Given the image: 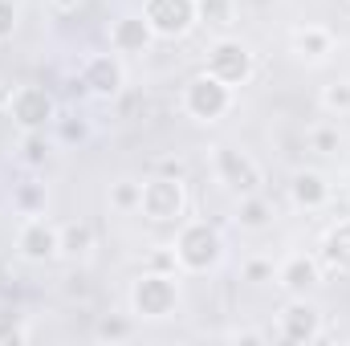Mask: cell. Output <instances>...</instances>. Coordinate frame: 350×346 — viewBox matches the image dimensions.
Listing matches in <instances>:
<instances>
[{"label": "cell", "mask_w": 350, "mask_h": 346, "mask_svg": "<svg viewBox=\"0 0 350 346\" xmlns=\"http://www.w3.org/2000/svg\"><path fill=\"white\" fill-rule=\"evenodd\" d=\"M12 245H16V257L25 265H53V261H62V224H53L45 212L21 216Z\"/></svg>", "instance_id": "cell-8"}, {"label": "cell", "mask_w": 350, "mask_h": 346, "mask_svg": "<svg viewBox=\"0 0 350 346\" xmlns=\"http://www.w3.org/2000/svg\"><path fill=\"white\" fill-rule=\"evenodd\" d=\"M53 135H57V143H62V147H74V143H86L94 131H90L86 118H62V114H57Z\"/></svg>", "instance_id": "cell-25"}, {"label": "cell", "mask_w": 350, "mask_h": 346, "mask_svg": "<svg viewBox=\"0 0 350 346\" xmlns=\"http://www.w3.org/2000/svg\"><path fill=\"white\" fill-rule=\"evenodd\" d=\"M4 110H8V118L16 122L21 135H25V131H53V122H57V114H62L53 90L37 86V82H21V86L8 90Z\"/></svg>", "instance_id": "cell-4"}, {"label": "cell", "mask_w": 350, "mask_h": 346, "mask_svg": "<svg viewBox=\"0 0 350 346\" xmlns=\"http://www.w3.org/2000/svg\"><path fill=\"white\" fill-rule=\"evenodd\" d=\"M143 16L159 41H183L200 25V0H143Z\"/></svg>", "instance_id": "cell-11"}, {"label": "cell", "mask_w": 350, "mask_h": 346, "mask_svg": "<svg viewBox=\"0 0 350 346\" xmlns=\"http://www.w3.org/2000/svg\"><path fill=\"white\" fill-rule=\"evenodd\" d=\"M285 196H289V204H293L297 212H322V208L334 200V187H330L326 172H318V168H301V172L289 175Z\"/></svg>", "instance_id": "cell-15"}, {"label": "cell", "mask_w": 350, "mask_h": 346, "mask_svg": "<svg viewBox=\"0 0 350 346\" xmlns=\"http://www.w3.org/2000/svg\"><path fill=\"white\" fill-rule=\"evenodd\" d=\"M289 53L306 66H322L338 53V37L330 25H318V21H306L289 33Z\"/></svg>", "instance_id": "cell-14"}, {"label": "cell", "mask_w": 350, "mask_h": 346, "mask_svg": "<svg viewBox=\"0 0 350 346\" xmlns=\"http://www.w3.org/2000/svg\"><path fill=\"white\" fill-rule=\"evenodd\" d=\"M224 232L212 224V220H179V232H175L172 241V253H175V265H179V273H212V269H220V261H224Z\"/></svg>", "instance_id": "cell-1"}, {"label": "cell", "mask_w": 350, "mask_h": 346, "mask_svg": "<svg viewBox=\"0 0 350 346\" xmlns=\"http://www.w3.org/2000/svg\"><path fill=\"white\" fill-rule=\"evenodd\" d=\"M33 338V330L21 322V318H12V314H0V346H25Z\"/></svg>", "instance_id": "cell-26"}, {"label": "cell", "mask_w": 350, "mask_h": 346, "mask_svg": "<svg viewBox=\"0 0 350 346\" xmlns=\"http://www.w3.org/2000/svg\"><path fill=\"white\" fill-rule=\"evenodd\" d=\"M318 106H322L330 118H350V78L326 82V86L318 90Z\"/></svg>", "instance_id": "cell-20"}, {"label": "cell", "mask_w": 350, "mask_h": 346, "mask_svg": "<svg viewBox=\"0 0 350 346\" xmlns=\"http://www.w3.org/2000/svg\"><path fill=\"white\" fill-rule=\"evenodd\" d=\"M204 70H208V74H216L224 86L241 90V86H249V82H253V74H257V53H253V45H249V41H241V37H216V41H212V49H208Z\"/></svg>", "instance_id": "cell-7"}, {"label": "cell", "mask_w": 350, "mask_h": 346, "mask_svg": "<svg viewBox=\"0 0 350 346\" xmlns=\"http://www.w3.org/2000/svg\"><path fill=\"white\" fill-rule=\"evenodd\" d=\"M232 106H237V90L224 86L216 74H208V70H200V74H191L183 90H179V110L191 118V122H204V127H212V122H220L224 114H232Z\"/></svg>", "instance_id": "cell-3"}, {"label": "cell", "mask_w": 350, "mask_h": 346, "mask_svg": "<svg viewBox=\"0 0 350 346\" xmlns=\"http://www.w3.org/2000/svg\"><path fill=\"white\" fill-rule=\"evenodd\" d=\"M228 338L232 343H269V334H261V330H228Z\"/></svg>", "instance_id": "cell-29"}, {"label": "cell", "mask_w": 350, "mask_h": 346, "mask_svg": "<svg viewBox=\"0 0 350 346\" xmlns=\"http://www.w3.org/2000/svg\"><path fill=\"white\" fill-rule=\"evenodd\" d=\"M78 86L94 102H118L126 94V62H122V53H114V49L86 53L78 62Z\"/></svg>", "instance_id": "cell-5"}, {"label": "cell", "mask_w": 350, "mask_h": 346, "mask_svg": "<svg viewBox=\"0 0 350 346\" xmlns=\"http://www.w3.org/2000/svg\"><path fill=\"white\" fill-rule=\"evenodd\" d=\"M306 143H310V151H318V155H338L342 135H338V127L318 122V127H310V131H306Z\"/></svg>", "instance_id": "cell-24"}, {"label": "cell", "mask_w": 350, "mask_h": 346, "mask_svg": "<svg viewBox=\"0 0 350 346\" xmlns=\"http://www.w3.org/2000/svg\"><path fill=\"white\" fill-rule=\"evenodd\" d=\"M94 338L98 343H131L135 338V322L126 314H102L98 326H94Z\"/></svg>", "instance_id": "cell-22"}, {"label": "cell", "mask_w": 350, "mask_h": 346, "mask_svg": "<svg viewBox=\"0 0 350 346\" xmlns=\"http://www.w3.org/2000/svg\"><path fill=\"white\" fill-rule=\"evenodd\" d=\"M49 208V183L41 179H25L12 187V212L16 216H41Z\"/></svg>", "instance_id": "cell-19"}, {"label": "cell", "mask_w": 350, "mask_h": 346, "mask_svg": "<svg viewBox=\"0 0 350 346\" xmlns=\"http://www.w3.org/2000/svg\"><path fill=\"white\" fill-rule=\"evenodd\" d=\"M326 334V318H322V306L310 302V297H289L277 314V338L289 346H314Z\"/></svg>", "instance_id": "cell-10"}, {"label": "cell", "mask_w": 350, "mask_h": 346, "mask_svg": "<svg viewBox=\"0 0 350 346\" xmlns=\"http://www.w3.org/2000/svg\"><path fill=\"white\" fill-rule=\"evenodd\" d=\"M16 25H21V12L12 0H0V45L16 37Z\"/></svg>", "instance_id": "cell-28"}, {"label": "cell", "mask_w": 350, "mask_h": 346, "mask_svg": "<svg viewBox=\"0 0 350 346\" xmlns=\"http://www.w3.org/2000/svg\"><path fill=\"white\" fill-rule=\"evenodd\" d=\"M49 155H53V143L45 139V131H25L21 135V163L25 168H45Z\"/></svg>", "instance_id": "cell-23"}, {"label": "cell", "mask_w": 350, "mask_h": 346, "mask_svg": "<svg viewBox=\"0 0 350 346\" xmlns=\"http://www.w3.org/2000/svg\"><path fill=\"white\" fill-rule=\"evenodd\" d=\"M106 200H110V208H114V212H122V216L139 212V200H143V179H114Z\"/></svg>", "instance_id": "cell-21"}, {"label": "cell", "mask_w": 350, "mask_h": 346, "mask_svg": "<svg viewBox=\"0 0 350 346\" xmlns=\"http://www.w3.org/2000/svg\"><path fill=\"white\" fill-rule=\"evenodd\" d=\"M241 277H245V281H253V285H269V281L277 277V265H273V261H265V257H249V261H245V269H241Z\"/></svg>", "instance_id": "cell-27"}, {"label": "cell", "mask_w": 350, "mask_h": 346, "mask_svg": "<svg viewBox=\"0 0 350 346\" xmlns=\"http://www.w3.org/2000/svg\"><path fill=\"white\" fill-rule=\"evenodd\" d=\"M273 204L265 191H249V196H237V208H232V224H241L245 232H265L273 224Z\"/></svg>", "instance_id": "cell-17"}, {"label": "cell", "mask_w": 350, "mask_h": 346, "mask_svg": "<svg viewBox=\"0 0 350 346\" xmlns=\"http://www.w3.org/2000/svg\"><path fill=\"white\" fill-rule=\"evenodd\" d=\"M212 175H216V183H220L228 196L261 191V163H257L249 151H241V147L216 143V147H212Z\"/></svg>", "instance_id": "cell-9"}, {"label": "cell", "mask_w": 350, "mask_h": 346, "mask_svg": "<svg viewBox=\"0 0 350 346\" xmlns=\"http://www.w3.org/2000/svg\"><path fill=\"white\" fill-rule=\"evenodd\" d=\"M159 172H163V175H183V163H179V159H163V163H159Z\"/></svg>", "instance_id": "cell-31"}, {"label": "cell", "mask_w": 350, "mask_h": 346, "mask_svg": "<svg viewBox=\"0 0 350 346\" xmlns=\"http://www.w3.org/2000/svg\"><path fill=\"white\" fill-rule=\"evenodd\" d=\"M98 249V232L90 220H66L62 224V261H74V265H86Z\"/></svg>", "instance_id": "cell-16"}, {"label": "cell", "mask_w": 350, "mask_h": 346, "mask_svg": "<svg viewBox=\"0 0 350 346\" xmlns=\"http://www.w3.org/2000/svg\"><path fill=\"white\" fill-rule=\"evenodd\" d=\"M139 212H143V220H151V224H179V220L187 216V183H183V175L155 172L151 179H143Z\"/></svg>", "instance_id": "cell-6"}, {"label": "cell", "mask_w": 350, "mask_h": 346, "mask_svg": "<svg viewBox=\"0 0 350 346\" xmlns=\"http://www.w3.org/2000/svg\"><path fill=\"white\" fill-rule=\"evenodd\" d=\"M318 257L330 273H350V220H338V224L326 228Z\"/></svg>", "instance_id": "cell-18"}, {"label": "cell", "mask_w": 350, "mask_h": 346, "mask_svg": "<svg viewBox=\"0 0 350 346\" xmlns=\"http://www.w3.org/2000/svg\"><path fill=\"white\" fill-rule=\"evenodd\" d=\"M131 318H143V322H163L172 318L183 302V289H179V273H167V269H143L135 281H131Z\"/></svg>", "instance_id": "cell-2"}, {"label": "cell", "mask_w": 350, "mask_h": 346, "mask_svg": "<svg viewBox=\"0 0 350 346\" xmlns=\"http://www.w3.org/2000/svg\"><path fill=\"white\" fill-rule=\"evenodd\" d=\"M106 37H110V49L122 53V57H143V53H151V45L159 41L143 12H122V16H114L110 29H106Z\"/></svg>", "instance_id": "cell-12"}, {"label": "cell", "mask_w": 350, "mask_h": 346, "mask_svg": "<svg viewBox=\"0 0 350 346\" xmlns=\"http://www.w3.org/2000/svg\"><path fill=\"white\" fill-rule=\"evenodd\" d=\"M322 273H326V265L322 257H314V253H289V257L277 265V285L289 293V297H310L318 285H322Z\"/></svg>", "instance_id": "cell-13"}, {"label": "cell", "mask_w": 350, "mask_h": 346, "mask_svg": "<svg viewBox=\"0 0 350 346\" xmlns=\"http://www.w3.org/2000/svg\"><path fill=\"white\" fill-rule=\"evenodd\" d=\"M49 8H53V12H78L82 0H49Z\"/></svg>", "instance_id": "cell-30"}]
</instances>
